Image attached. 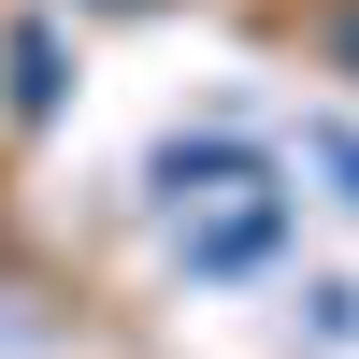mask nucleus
<instances>
[{"label": "nucleus", "mask_w": 359, "mask_h": 359, "mask_svg": "<svg viewBox=\"0 0 359 359\" xmlns=\"http://www.w3.org/2000/svg\"><path fill=\"white\" fill-rule=\"evenodd\" d=\"M316 158H331V172H345V187H359V130H331V144H316Z\"/></svg>", "instance_id": "1"}]
</instances>
